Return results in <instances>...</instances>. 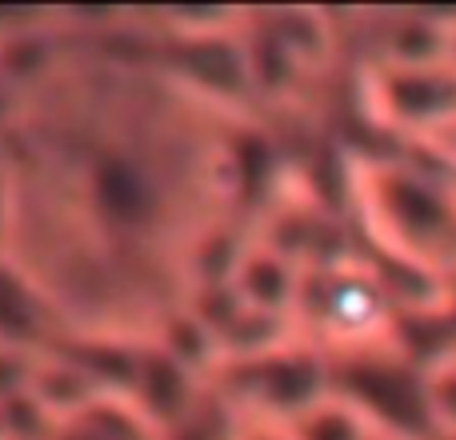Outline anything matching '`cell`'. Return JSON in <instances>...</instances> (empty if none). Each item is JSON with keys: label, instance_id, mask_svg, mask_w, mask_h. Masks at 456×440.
I'll return each instance as SVG.
<instances>
[{"label": "cell", "instance_id": "11", "mask_svg": "<svg viewBox=\"0 0 456 440\" xmlns=\"http://www.w3.org/2000/svg\"><path fill=\"white\" fill-rule=\"evenodd\" d=\"M236 440H292V433H289V425H281V420L252 417L248 425H240Z\"/></svg>", "mask_w": 456, "mask_h": 440}, {"label": "cell", "instance_id": "7", "mask_svg": "<svg viewBox=\"0 0 456 440\" xmlns=\"http://www.w3.org/2000/svg\"><path fill=\"white\" fill-rule=\"evenodd\" d=\"M300 281H305V268L292 257L276 252L273 244H248V252H244L240 268L232 276L244 305L260 308V313H276V316L297 313Z\"/></svg>", "mask_w": 456, "mask_h": 440}, {"label": "cell", "instance_id": "13", "mask_svg": "<svg viewBox=\"0 0 456 440\" xmlns=\"http://www.w3.org/2000/svg\"><path fill=\"white\" fill-rule=\"evenodd\" d=\"M449 64L456 69V8H452V24H449Z\"/></svg>", "mask_w": 456, "mask_h": 440}, {"label": "cell", "instance_id": "4", "mask_svg": "<svg viewBox=\"0 0 456 440\" xmlns=\"http://www.w3.org/2000/svg\"><path fill=\"white\" fill-rule=\"evenodd\" d=\"M85 189L96 220L120 232H141L160 213V184L136 152H96L85 168Z\"/></svg>", "mask_w": 456, "mask_h": 440}, {"label": "cell", "instance_id": "12", "mask_svg": "<svg viewBox=\"0 0 456 440\" xmlns=\"http://www.w3.org/2000/svg\"><path fill=\"white\" fill-rule=\"evenodd\" d=\"M420 152H428V157H433L436 165L444 168V173L456 176V125L444 136H436L433 144H420Z\"/></svg>", "mask_w": 456, "mask_h": 440}, {"label": "cell", "instance_id": "14", "mask_svg": "<svg viewBox=\"0 0 456 440\" xmlns=\"http://www.w3.org/2000/svg\"><path fill=\"white\" fill-rule=\"evenodd\" d=\"M4 112H8V93H4V85H0V125H4Z\"/></svg>", "mask_w": 456, "mask_h": 440}, {"label": "cell", "instance_id": "5", "mask_svg": "<svg viewBox=\"0 0 456 440\" xmlns=\"http://www.w3.org/2000/svg\"><path fill=\"white\" fill-rule=\"evenodd\" d=\"M449 24L452 8H396V12H385V29H380L372 64H396V69L449 64Z\"/></svg>", "mask_w": 456, "mask_h": 440}, {"label": "cell", "instance_id": "15", "mask_svg": "<svg viewBox=\"0 0 456 440\" xmlns=\"http://www.w3.org/2000/svg\"><path fill=\"white\" fill-rule=\"evenodd\" d=\"M428 440H456V428H444V433H433Z\"/></svg>", "mask_w": 456, "mask_h": 440}, {"label": "cell", "instance_id": "9", "mask_svg": "<svg viewBox=\"0 0 456 440\" xmlns=\"http://www.w3.org/2000/svg\"><path fill=\"white\" fill-rule=\"evenodd\" d=\"M289 433L292 440H385L361 409H353L337 393L329 401L313 404L308 412H300L297 420H289Z\"/></svg>", "mask_w": 456, "mask_h": 440}, {"label": "cell", "instance_id": "6", "mask_svg": "<svg viewBox=\"0 0 456 440\" xmlns=\"http://www.w3.org/2000/svg\"><path fill=\"white\" fill-rule=\"evenodd\" d=\"M136 409L160 428L168 433L173 425H181L200 401V388H197V372L184 369L176 356H168L165 348H144V361H141V377H136L133 393Z\"/></svg>", "mask_w": 456, "mask_h": 440}, {"label": "cell", "instance_id": "3", "mask_svg": "<svg viewBox=\"0 0 456 440\" xmlns=\"http://www.w3.org/2000/svg\"><path fill=\"white\" fill-rule=\"evenodd\" d=\"M364 109L372 125L393 133L409 149L433 144L456 125V69L452 64H425V69L369 64Z\"/></svg>", "mask_w": 456, "mask_h": 440}, {"label": "cell", "instance_id": "1", "mask_svg": "<svg viewBox=\"0 0 456 440\" xmlns=\"http://www.w3.org/2000/svg\"><path fill=\"white\" fill-rule=\"evenodd\" d=\"M353 200L372 252L449 284L456 276V176L412 157H356Z\"/></svg>", "mask_w": 456, "mask_h": 440}, {"label": "cell", "instance_id": "10", "mask_svg": "<svg viewBox=\"0 0 456 440\" xmlns=\"http://www.w3.org/2000/svg\"><path fill=\"white\" fill-rule=\"evenodd\" d=\"M425 393H428V412H433V428H456V353L444 356L441 364L425 369Z\"/></svg>", "mask_w": 456, "mask_h": 440}, {"label": "cell", "instance_id": "2", "mask_svg": "<svg viewBox=\"0 0 456 440\" xmlns=\"http://www.w3.org/2000/svg\"><path fill=\"white\" fill-rule=\"evenodd\" d=\"M332 393L361 409L385 440H428L436 433L425 369H417L393 345L332 356Z\"/></svg>", "mask_w": 456, "mask_h": 440}, {"label": "cell", "instance_id": "8", "mask_svg": "<svg viewBox=\"0 0 456 440\" xmlns=\"http://www.w3.org/2000/svg\"><path fill=\"white\" fill-rule=\"evenodd\" d=\"M45 345H48V321L37 289L8 260H0V348L40 356Z\"/></svg>", "mask_w": 456, "mask_h": 440}]
</instances>
